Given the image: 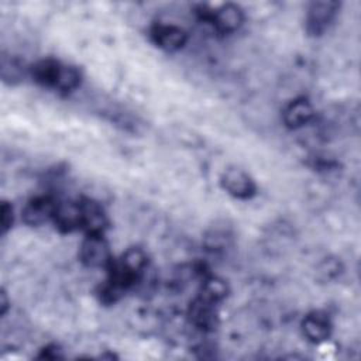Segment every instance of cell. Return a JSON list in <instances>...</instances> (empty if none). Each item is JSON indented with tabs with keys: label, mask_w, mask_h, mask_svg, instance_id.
Returning <instances> with one entry per match:
<instances>
[{
	"label": "cell",
	"mask_w": 361,
	"mask_h": 361,
	"mask_svg": "<svg viewBox=\"0 0 361 361\" xmlns=\"http://www.w3.org/2000/svg\"><path fill=\"white\" fill-rule=\"evenodd\" d=\"M189 316L192 323L199 329H210L214 326V319H216L214 303L199 296L190 305Z\"/></svg>",
	"instance_id": "7c38bea8"
},
{
	"label": "cell",
	"mask_w": 361,
	"mask_h": 361,
	"mask_svg": "<svg viewBox=\"0 0 361 361\" xmlns=\"http://www.w3.org/2000/svg\"><path fill=\"white\" fill-rule=\"evenodd\" d=\"M226 295H227V286H226L224 281H221L219 278H209V279H206L204 285L202 286L200 296L213 303H217Z\"/></svg>",
	"instance_id": "4fadbf2b"
},
{
	"label": "cell",
	"mask_w": 361,
	"mask_h": 361,
	"mask_svg": "<svg viewBox=\"0 0 361 361\" xmlns=\"http://www.w3.org/2000/svg\"><path fill=\"white\" fill-rule=\"evenodd\" d=\"M11 214H13L11 207H8L7 203H3L1 204V228H3V233H6V230L11 224V220H13Z\"/></svg>",
	"instance_id": "5bb4252c"
},
{
	"label": "cell",
	"mask_w": 361,
	"mask_h": 361,
	"mask_svg": "<svg viewBox=\"0 0 361 361\" xmlns=\"http://www.w3.org/2000/svg\"><path fill=\"white\" fill-rule=\"evenodd\" d=\"M221 185L234 197L248 199L255 192V185L251 176L240 168H228L221 176Z\"/></svg>",
	"instance_id": "277c9868"
},
{
	"label": "cell",
	"mask_w": 361,
	"mask_h": 361,
	"mask_svg": "<svg viewBox=\"0 0 361 361\" xmlns=\"http://www.w3.org/2000/svg\"><path fill=\"white\" fill-rule=\"evenodd\" d=\"M54 220L58 228L72 231L82 228V210L80 202H62L56 204Z\"/></svg>",
	"instance_id": "9c48e42d"
},
{
	"label": "cell",
	"mask_w": 361,
	"mask_h": 361,
	"mask_svg": "<svg viewBox=\"0 0 361 361\" xmlns=\"http://www.w3.org/2000/svg\"><path fill=\"white\" fill-rule=\"evenodd\" d=\"M32 78L42 86L63 92L75 89L80 82V75L73 66L54 59H44L35 63L32 66Z\"/></svg>",
	"instance_id": "6da1fadb"
},
{
	"label": "cell",
	"mask_w": 361,
	"mask_h": 361,
	"mask_svg": "<svg viewBox=\"0 0 361 361\" xmlns=\"http://www.w3.org/2000/svg\"><path fill=\"white\" fill-rule=\"evenodd\" d=\"M151 37L159 48H164L166 51L180 49L188 39V35L182 28L166 24L155 25L151 31Z\"/></svg>",
	"instance_id": "52a82bcc"
},
{
	"label": "cell",
	"mask_w": 361,
	"mask_h": 361,
	"mask_svg": "<svg viewBox=\"0 0 361 361\" xmlns=\"http://www.w3.org/2000/svg\"><path fill=\"white\" fill-rule=\"evenodd\" d=\"M82 228L87 234H102L107 226V217L102 206L93 200H82Z\"/></svg>",
	"instance_id": "ba28073f"
},
{
	"label": "cell",
	"mask_w": 361,
	"mask_h": 361,
	"mask_svg": "<svg viewBox=\"0 0 361 361\" xmlns=\"http://www.w3.org/2000/svg\"><path fill=\"white\" fill-rule=\"evenodd\" d=\"M313 117V107L306 99H296L283 110V121L290 128L307 124Z\"/></svg>",
	"instance_id": "8fae6325"
},
{
	"label": "cell",
	"mask_w": 361,
	"mask_h": 361,
	"mask_svg": "<svg viewBox=\"0 0 361 361\" xmlns=\"http://www.w3.org/2000/svg\"><path fill=\"white\" fill-rule=\"evenodd\" d=\"M56 204L58 203H55V200L48 196L35 197L25 204L23 210V219L30 226L42 224L49 219H54Z\"/></svg>",
	"instance_id": "5b68a950"
},
{
	"label": "cell",
	"mask_w": 361,
	"mask_h": 361,
	"mask_svg": "<svg viewBox=\"0 0 361 361\" xmlns=\"http://www.w3.org/2000/svg\"><path fill=\"white\" fill-rule=\"evenodd\" d=\"M207 18L220 32H233L243 23V11L238 6L224 4L214 11H209Z\"/></svg>",
	"instance_id": "8992f818"
},
{
	"label": "cell",
	"mask_w": 361,
	"mask_h": 361,
	"mask_svg": "<svg viewBox=\"0 0 361 361\" xmlns=\"http://www.w3.org/2000/svg\"><path fill=\"white\" fill-rule=\"evenodd\" d=\"M80 259L90 268H110L111 254L102 234H87L80 245Z\"/></svg>",
	"instance_id": "7a4b0ae2"
},
{
	"label": "cell",
	"mask_w": 361,
	"mask_h": 361,
	"mask_svg": "<svg viewBox=\"0 0 361 361\" xmlns=\"http://www.w3.org/2000/svg\"><path fill=\"white\" fill-rule=\"evenodd\" d=\"M337 1H314L309 6L306 14V30L310 35L323 34L334 20L337 10Z\"/></svg>",
	"instance_id": "3957f363"
},
{
	"label": "cell",
	"mask_w": 361,
	"mask_h": 361,
	"mask_svg": "<svg viewBox=\"0 0 361 361\" xmlns=\"http://www.w3.org/2000/svg\"><path fill=\"white\" fill-rule=\"evenodd\" d=\"M302 329L305 336L313 343H324L331 331L329 317L322 312H313L303 319Z\"/></svg>",
	"instance_id": "30bf717a"
}]
</instances>
